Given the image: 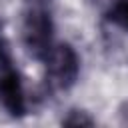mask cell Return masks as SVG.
Returning <instances> with one entry per match:
<instances>
[{
	"mask_svg": "<svg viewBox=\"0 0 128 128\" xmlns=\"http://www.w3.org/2000/svg\"><path fill=\"white\" fill-rule=\"evenodd\" d=\"M22 44L34 60L44 62L54 48L52 0H24L22 4Z\"/></svg>",
	"mask_w": 128,
	"mask_h": 128,
	"instance_id": "1",
	"label": "cell"
},
{
	"mask_svg": "<svg viewBox=\"0 0 128 128\" xmlns=\"http://www.w3.org/2000/svg\"><path fill=\"white\" fill-rule=\"evenodd\" d=\"M0 108L12 118H22L28 108L22 80L16 70L10 44L4 36H0Z\"/></svg>",
	"mask_w": 128,
	"mask_h": 128,
	"instance_id": "2",
	"label": "cell"
},
{
	"mask_svg": "<svg viewBox=\"0 0 128 128\" xmlns=\"http://www.w3.org/2000/svg\"><path fill=\"white\" fill-rule=\"evenodd\" d=\"M44 64L46 84L50 90H68L80 72V58L70 44H54Z\"/></svg>",
	"mask_w": 128,
	"mask_h": 128,
	"instance_id": "3",
	"label": "cell"
},
{
	"mask_svg": "<svg viewBox=\"0 0 128 128\" xmlns=\"http://www.w3.org/2000/svg\"><path fill=\"white\" fill-rule=\"evenodd\" d=\"M106 20L128 32V0H114L106 10Z\"/></svg>",
	"mask_w": 128,
	"mask_h": 128,
	"instance_id": "4",
	"label": "cell"
},
{
	"mask_svg": "<svg viewBox=\"0 0 128 128\" xmlns=\"http://www.w3.org/2000/svg\"><path fill=\"white\" fill-rule=\"evenodd\" d=\"M62 124H66V126H92L94 124V118H90L82 110H70L68 116L62 118Z\"/></svg>",
	"mask_w": 128,
	"mask_h": 128,
	"instance_id": "5",
	"label": "cell"
}]
</instances>
